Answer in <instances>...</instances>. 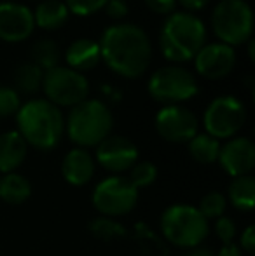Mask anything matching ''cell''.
I'll list each match as a JSON object with an SVG mask.
<instances>
[{
    "label": "cell",
    "instance_id": "cell-9",
    "mask_svg": "<svg viewBox=\"0 0 255 256\" xmlns=\"http://www.w3.org/2000/svg\"><path fill=\"white\" fill-rule=\"evenodd\" d=\"M42 89L46 92V100L55 106H75L88 100L89 82L84 74L72 70L68 66H58L44 72Z\"/></svg>",
    "mask_w": 255,
    "mask_h": 256
},
{
    "label": "cell",
    "instance_id": "cell-13",
    "mask_svg": "<svg viewBox=\"0 0 255 256\" xmlns=\"http://www.w3.org/2000/svg\"><path fill=\"white\" fill-rule=\"evenodd\" d=\"M196 72L204 78L218 80L224 78L234 70L236 66V51L234 48L222 42L204 44L201 51L194 56Z\"/></svg>",
    "mask_w": 255,
    "mask_h": 256
},
{
    "label": "cell",
    "instance_id": "cell-11",
    "mask_svg": "<svg viewBox=\"0 0 255 256\" xmlns=\"http://www.w3.org/2000/svg\"><path fill=\"white\" fill-rule=\"evenodd\" d=\"M156 131L170 143H189L197 134L199 122L189 108L182 104H166L156 114Z\"/></svg>",
    "mask_w": 255,
    "mask_h": 256
},
{
    "label": "cell",
    "instance_id": "cell-23",
    "mask_svg": "<svg viewBox=\"0 0 255 256\" xmlns=\"http://www.w3.org/2000/svg\"><path fill=\"white\" fill-rule=\"evenodd\" d=\"M42 78H44V72L32 61L20 64L14 72L16 91L25 92V94H34L39 89H42Z\"/></svg>",
    "mask_w": 255,
    "mask_h": 256
},
{
    "label": "cell",
    "instance_id": "cell-5",
    "mask_svg": "<svg viewBox=\"0 0 255 256\" xmlns=\"http://www.w3.org/2000/svg\"><path fill=\"white\" fill-rule=\"evenodd\" d=\"M161 234L170 244L184 250L201 246L210 234L208 220L199 212L196 206L173 204L163 211L159 220Z\"/></svg>",
    "mask_w": 255,
    "mask_h": 256
},
{
    "label": "cell",
    "instance_id": "cell-34",
    "mask_svg": "<svg viewBox=\"0 0 255 256\" xmlns=\"http://www.w3.org/2000/svg\"><path fill=\"white\" fill-rule=\"evenodd\" d=\"M184 9H187V12H192L194 10H201L211 2V0H177Z\"/></svg>",
    "mask_w": 255,
    "mask_h": 256
},
{
    "label": "cell",
    "instance_id": "cell-36",
    "mask_svg": "<svg viewBox=\"0 0 255 256\" xmlns=\"http://www.w3.org/2000/svg\"><path fill=\"white\" fill-rule=\"evenodd\" d=\"M185 256H215L211 253L208 248H203V246H197V248H192V250H189V253Z\"/></svg>",
    "mask_w": 255,
    "mask_h": 256
},
{
    "label": "cell",
    "instance_id": "cell-24",
    "mask_svg": "<svg viewBox=\"0 0 255 256\" xmlns=\"http://www.w3.org/2000/svg\"><path fill=\"white\" fill-rule=\"evenodd\" d=\"M88 230L96 239L103 240V242H112V240L123 239V237L128 236V230L124 228V225L116 222V218H109V216H102V214L89 222Z\"/></svg>",
    "mask_w": 255,
    "mask_h": 256
},
{
    "label": "cell",
    "instance_id": "cell-2",
    "mask_svg": "<svg viewBox=\"0 0 255 256\" xmlns=\"http://www.w3.org/2000/svg\"><path fill=\"white\" fill-rule=\"evenodd\" d=\"M16 122L18 132L27 145L41 152L55 148L65 132L62 110L48 100H32L21 104L16 114Z\"/></svg>",
    "mask_w": 255,
    "mask_h": 256
},
{
    "label": "cell",
    "instance_id": "cell-21",
    "mask_svg": "<svg viewBox=\"0 0 255 256\" xmlns=\"http://www.w3.org/2000/svg\"><path fill=\"white\" fill-rule=\"evenodd\" d=\"M225 199H229L232 208L238 209V211H241V212L252 211L255 206V178L253 176L245 174V176H238V178H232Z\"/></svg>",
    "mask_w": 255,
    "mask_h": 256
},
{
    "label": "cell",
    "instance_id": "cell-6",
    "mask_svg": "<svg viewBox=\"0 0 255 256\" xmlns=\"http://www.w3.org/2000/svg\"><path fill=\"white\" fill-rule=\"evenodd\" d=\"M211 26L222 44L231 48L245 44L253 32L252 7L245 0H220L211 12Z\"/></svg>",
    "mask_w": 255,
    "mask_h": 256
},
{
    "label": "cell",
    "instance_id": "cell-37",
    "mask_svg": "<svg viewBox=\"0 0 255 256\" xmlns=\"http://www.w3.org/2000/svg\"><path fill=\"white\" fill-rule=\"evenodd\" d=\"M248 56H250V60H253V40L252 38L248 40Z\"/></svg>",
    "mask_w": 255,
    "mask_h": 256
},
{
    "label": "cell",
    "instance_id": "cell-29",
    "mask_svg": "<svg viewBox=\"0 0 255 256\" xmlns=\"http://www.w3.org/2000/svg\"><path fill=\"white\" fill-rule=\"evenodd\" d=\"M20 108H21V98L16 89L2 86L0 88V117L16 115Z\"/></svg>",
    "mask_w": 255,
    "mask_h": 256
},
{
    "label": "cell",
    "instance_id": "cell-14",
    "mask_svg": "<svg viewBox=\"0 0 255 256\" xmlns=\"http://www.w3.org/2000/svg\"><path fill=\"white\" fill-rule=\"evenodd\" d=\"M35 21L30 7L18 2H0V40L23 42L34 34Z\"/></svg>",
    "mask_w": 255,
    "mask_h": 256
},
{
    "label": "cell",
    "instance_id": "cell-35",
    "mask_svg": "<svg viewBox=\"0 0 255 256\" xmlns=\"http://www.w3.org/2000/svg\"><path fill=\"white\" fill-rule=\"evenodd\" d=\"M215 256H243V251L239 250L238 244L231 242V244H224Z\"/></svg>",
    "mask_w": 255,
    "mask_h": 256
},
{
    "label": "cell",
    "instance_id": "cell-33",
    "mask_svg": "<svg viewBox=\"0 0 255 256\" xmlns=\"http://www.w3.org/2000/svg\"><path fill=\"white\" fill-rule=\"evenodd\" d=\"M103 9L107 10V14L112 20H121L128 14V4L126 0H107Z\"/></svg>",
    "mask_w": 255,
    "mask_h": 256
},
{
    "label": "cell",
    "instance_id": "cell-18",
    "mask_svg": "<svg viewBox=\"0 0 255 256\" xmlns=\"http://www.w3.org/2000/svg\"><path fill=\"white\" fill-rule=\"evenodd\" d=\"M28 145L18 131L0 134V172H14L25 162Z\"/></svg>",
    "mask_w": 255,
    "mask_h": 256
},
{
    "label": "cell",
    "instance_id": "cell-10",
    "mask_svg": "<svg viewBox=\"0 0 255 256\" xmlns=\"http://www.w3.org/2000/svg\"><path fill=\"white\" fill-rule=\"evenodd\" d=\"M246 108L245 103L236 96H218L206 106L203 124L206 134L215 140H231L245 126Z\"/></svg>",
    "mask_w": 255,
    "mask_h": 256
},
{
    "label": "cell",
    "instance_id": "cell-20",
    "mask_svg": "<svg viewBox=\"0 0 255 256\" xmlns=\"http://www.w3.org/2000/svg\"><path fill=\"white\" fill-rule=\"evenodd\" d=\"M68 16L70 12L62 0H42L34 10L35 26L42 30H58L68 21Z\"/></svg>",
    "mask_w": 255,
    "mask_h": 256
},
{
    "label": "cell",
    "instance_id": "cell-32",
    "mask_svg": "<svg viewBox=\"0 0 255 256\" xmlns=\"http://www.w3.org/2000/svg\"><path fill=\"white\" fill-rule=\"evenodd\" d=\"M145 4L152 12L166 14V16L175 12V7H177V0H145Z\"/></svg>",
    "mask_w": 255,
    "mask_h": 256
},
{
    "label": "cell",
    "instance_id": "cell-26",
    "mask_svg": "<svg viewBox=\"0 0 255 256\" xmlns=\"http://www.w3.org/2000/svg\"><path fill=\"white\" fill-rule=\"evenodd\" d=\"M129 182L135 185L136 190L149 188L157 180V166L150 160H138L129 169Z\"/></svg>",
    "mask_w": 255,
    "mask_h": 256
},
{
    "label": "cell",
    "instance_id": "cell-30",
    "mask_svg": "<svg viewBox=\"0 0 255 256\" xmlns=\"http://www.w3.org/2000/svg\"><path fill=\"white\" fill-rule=\"evenodd\" d=\"M215 234L222 244H231L236 237V223L229 216H220L215 220Z\"/></svg>",
    "mask_w": 255,
    "mask_h": 256
},
{
    "label": "cell",
    "instance_id": "cell-15",
    "mask_svg": "<svg viewBox=\"0 0 255 256\" xmlns=\"http://www.w3.org/2000/svg\"><path fill=\"white\" fill-rule=\"evenodd\" d=\"M217 162L232 178L252 174L255 168V145L250 138L234 136L220 145Z\"/></svg>",
    "mask_w": 255,
    "mask_h": 256
},
{
    "label": "cell",
    "instance_id": "cell-38",
    "mask_svg": "<svg viewBox=\"0 0 255 256\" xmlns=\"http://www.w3.org/2000/svg\"><path fill=\"white\" fill-rule=\"evenodd\" d=\"M161 256H168V254H161Z\"/></svg>",
    "mask_w": 255,
    "mask_h": 256
},
{
    "label": "cell",
    "instance_id": "cell-12",
    "mask_svg": "<svg viewBox=\"0 0 255 256\" xmlns=\"http://www.w3.org/2000/svg\"><path fill=\"white\" fill-rule=\"evenodd\" d=\"M95 148V162L112 174L129 171L138 162V148L126 136L110 134Z\"/></svg>",
    "mask_w": 255,
    "mask_h": 256
},
{
    "label": "cell",
    "instance_id": "cell-22",
    "mask_svg": "<svg viewBox=\"0 0 255 256\" xmlns=\"http://www.w3.org/2000/svg\"><path fill=\"white\" fill-rule=\"evenodd\" d=\"M187 150L192 160H196L197 164L210 166L217 162L218 152H220V142L206 132H197L187 143Z\"/></svg>",
    "mask_w": 255,
    "mask_h": 256
},
{
    "label": "cell",
    "instance_id": "cell-3",
    "mask_svg": "<svg viewBox=\"0 0 255 256\" xmlns=\"http://www.w3.org/2000/svg\"><path fill=\"white\" fill-rule=\"evenodd\" d=\"M206 44V26L192 12L180 10L166 18L159 35L163 56L171 63H185L194 60Z\"/></svg>",
    "mask_w": 255,
    "mask_h": 256
},
{
    "label": "cell",
    "instance_id": "cell-16",
    "mask_svg": "<svg viewBox=\"0 0 255 256\" xmlns=\"http://www.w3.org/2000/svg\"><path fill=\"white\" fill-rule=\"evenodd\" d=\"M96 162L86 148H72L62 160V176L72 186H84L95 174Z\"/></svg>",
    "mask_w": 255,
    "mask_h": 256
},
{
    "label": "cell",
    "instance_id": "cell-31",
    "mask_svg": "<svg viewBox=\"0 0 255 256\" xmlns=\"http://www.w3.org/2000/svg\"><path fill=\"white\" fill-rule=\"evenodd\" d=\"M239 250L246 254L255 253V226L253 225H248L241 232V237H239Z\"/></svg>",
    "mask_w": 255,
    "mask_h": 256
},
{
    "label": "cell",
    "instance_id": "cell-4",
    "mask_svg": "<svg viewBox=\"0 0 255 256\" xmlns=\"http://www.w3.org/2000/svg\"><path fill=\"white\" fill-rule=\"evenodd\" d=\"M112 112L100 100H84L72 106L65 120V132L70 142L86 150L100 145L107 136L112 134Z\"/></svg>",
    "mask_w": 255,
    "mask_h": 256
},
{
    "label": "cell",
    "instance_id": "cell-25",
    "mask_svg": "<svg viewBox=\"0 0 255 256\" xmlns=\"http://www.w3.org/2000/svg\"><path fill=\"white\" fill-rule=\"evenodd\" d=\"M30 61L42 72H48L60 64V49L53 40L41 38L30 49Z\"/></svg>",
    "mask_w": 255,
    "mask_h": 256
},
{
    "label": "cell",
    "instance_id": "cell-8",
    "mask_svg": "<svg viewBox=\"0 0 255 256\" xmlns=\"http://www.w3.org/2000/svg\"><path fill=\"white\" fill-rule=\"evenodd\" d=\"M138 194L140 190L135 188L128 176L112 174L96 183L91 194V202L102 216L119 218L135 209Z\"/></svg>",
    "mask_w": 255,
    "mask_h": 256
},
{
    "label": "cell",
    "instance_id": "cell-1",
    "mask_svg": "<svg viewBox=\"0 0 255 256\" xmlns=\"http://www.w3.org/2000/svg\"><path fill=\"white\" fill-rule=\"evenodd\" d=\"M98 44L103 63L121 77H142L152 60V44L149 35L131 23L109 26Z\"/></svg>",
    "mask_w": 255,
    "mask_h": 256
},
{
    "label": "cell",
    "instance_id": "cell-7",
    "mask_svg": "<svg viewBox=\"0 0 255 256\" xmlns=\"http://www.w3.org/2000/svg\"><path fill=\"white\" fill-rule=\"evenodd\" d=\"M150 98L166 104H180L182 102L194 98L199 91V86L192 72L178 64L161 66L152 74L147 84Z\"/></svg>",
    "mask_w": 255,
    "mask_h": 256
},
{
    "label": "cell",
    "instance_id": "cell-28",
    "mask_svg": "<svg viewBox=\"0 0 255 256\" xmlns=\"http://www.w3.org/2000/svg\"><path fill=\"white\" fill-rule=\"evenodd\" d=\"M68 12L75 16H91L105 7L107 0H63Z\"/></svg>",
    "mask_w": 255,
    "mask_h": 256
},
{
    "label": "cell",
    "instance_id": "cell-17",
    "mask_svg": "<svg viewBox=\"0 0 255 256\" xmlns=\"http://www.w3.org/2000/svg\"><path fill=\"white\" fill-rule=\"evenodd\" d=\"M100 60H102L100 44L91 38H77L68 46L67 52H65V61H67L68 68L79 72V74L93 70L100 63Z\"/></svg>",
    "mask_w": 255,
    "mask_h": 256
},
{
    "label": "cell",
    "instance_id": "cell-19",
    "mask_svg": "<svg viewBox=\"0 0 255 256\" xmlns=\"http://www.w3.org/2000/svg\"><path fill=\"white\" fill-rule=\"evenodd\" d=\"M32 196V183L20 172H7L0 178V200L11 206L27 202Z\"/></svg>",
    "mask_w": 255,
    "mask_h": 256
},
{
    "label": "cell",
    "instance_id": "cell-27",
    "mask_svg": "<svg viewBox=\"0 0 255 256\" xmlns=\"http://www.w3.org/2000/svg\"><path fill=\"white\" fill-rule=\"evenodd\" d=\"M225 208H227V199H225V196L220 192H208L206 196H203L199 206H197L199 212L208 220V222L224 216Z\"/></svg>",
    "mask_w": 255,
    "mask_h": 256
}]
</instances>
